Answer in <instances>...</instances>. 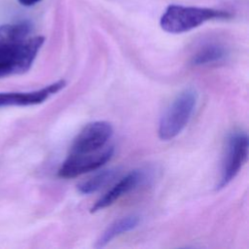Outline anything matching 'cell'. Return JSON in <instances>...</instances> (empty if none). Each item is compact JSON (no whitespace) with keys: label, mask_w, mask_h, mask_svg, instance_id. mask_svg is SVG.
<instances>
[{"label":"cell","mask_w":249,"mask_h":249,"mask_svg":"<svg viewBox=\"0 0 249 249\" xmlns=\"http://www.w3.org/2000/svg\"><path fill=\"white\" fill-rule=\"evenodd\" d=\"M114 155V147H106L105 149L87 155H71L62 162L58 169V176L61 178H75L87 172L96 170L104 165Z\"/></svg>","instance_id":"cell-6"},{"label":"cell","mask_w":249,"mask_h":249,"mask_svg":"<svg viewBox=\"0 0 249 249\" xmlns=\"http://www.w3.org/2000/svg\"><path fill=\"white\" fill-rule=\"evenodd\" d=\"M43 36L32 35L27 22L0 26V79L30 69L44 43Z\"/></svg>","instance_id":"cell-1"},{"label":"cell","mask_w":249,"mask_h":249,"mask_svg":"<svg viewBox=\"0 0 249 249\" xmlns=\"http://www.w3.org/2000/svg\"><path fill=\"white\" fill-rule=\"evenodd\" d=\"M144 180V173L141 170H133L127 173L124 178L118 181L103 196H101L91 207V212H96L104 209L127 193L134 190Z\"/></svg>","instance_id":"cell-8"},{"label":"cell","mask_w":249,"mask_h":249,"mask_svg":"<svg viewBox=\"0 0 249 249\" xmlns=\"http://www.w3.org/2000/svg\"><path fill=\"white\" fill-rule=\"evenodd\" d=\"M21 5L29 7V6H33L35 4H37L38 2H40L41 0H18Z\"/></svg>","instance_id":"cell-12"},{"label":"cell","mask_w":249,"mask_h":249,"mask_svg":"<svg viewBox=\"0 0 249 249\" xmlns=\"http://www.w3.org/2000/svg\"><path fill=\"white\" fill-rule=\"evenodd\" d=\"M249 149L248 136L243 131L232 132L228 140L226 154L223 160L222 172L217 189H223L237 175L242 165L247 160Z\"/></svg>","instance_id":"cell-4"},{"label":"cell","mask_w":249,"mask_h":249,"mask_svg":"<svg viewBox=\"0 0 249 249\" xmlns=\"http://www.w3.org/2000/svg\"><path fill=\"white\" fill-rule=\"evenodd\" d=\"M113 134L112 125L105 121H96L87 124L74 139L71 155L93 154L105 149Z\"/></svg>","instance_id":"cell-5"},{"label":"cell","mask_w":249,"mask_h":249,"mask_svg":"<svg viewBox=\"0 0 249 249\" xmlns=\"http://www.w3.org/2000/svg\"><path fill=\"white\" fill-rule=\"evenodd\" d=\"M229 54L228 48L217 41H208L203 43L193 54L191 63L195 66L208 65L224 60Z\"/></svg>","instance_id":"cell-9"},{"label":"cell","mask_w":249,"mask_h":249,"mask_svg":"<svg viewBox=\"0 0 249 249\" xmlns=\"http://www.w3.org/2000/svg\"><path fill=\"white\" fill-rule=\"evenodd\" d=\"M66 85L64 80H58L40 89L24 92H1L0 107L5 106H30L41 104L50 96L55 94Z\"/></svg>","instance_id":"cell-7"},{"label":"cell","mask_w":249,"mask_h":249,"mask_svg":"<svg viewBox=\"0 0 249 249\" xmlns=\"http://www.w3.org/2000/svg\"><path fill=\"white\" fill-rule=\"evenodd\" d=\"M232 16L227 11L171 4L164 10L160 24L162 30L171 34L188 32L213 19H228Z\"/></svg>","instance_id":"cell-2"},{"label":"cell","mask_w":249,"mask_h":249,"mask_svg":"<svg viewBox=\"0 0 249 249\" xmlns=\"http://www.w3.org/2000/svg\"><path fill=\"white\" fill-rule=\"evenodd\" d=\"M140 223V217L138 215H128L123 218H120L113 222L108 228L103 231L95 243V247H104L115 237L127 232L135 229Z\"/></svg>","instance_id":"cell-10"},{"label":"cell","mask_w":249,"mask_h":249,"mask_svg":"<svg viewBox=\"0 0 249 249\" xmlns=\"http://www.w3.org/2000/svg\"><path fill=\"white\" fill-rule=\"evenodd\" d=\"M197 93L188 88L181 91L167 106L159 123V137L168 141L176 137L188 124L195 111Z\"/></svg>","instance_id":"cell-3"},{"label":"cell","mask_w":249,"mask_h":249,"mask_svg":"<svg viewBox=\"0 0 249 249\" xmlns=\"http://www.w3.org/2000/svg\"><path fill=\"white\" fill-rule=\"evenodd\" d=\"M117 174H118V170L115 168L98 171L97 173L89 177L88 180L83 181L78 186V190L81 194H84V195H89V194L95 193L99 191L101 188H103L104 186H106L109 182H111L116 177Z\"/></svg>","instance_id":"cell-11"}]
</instances>
